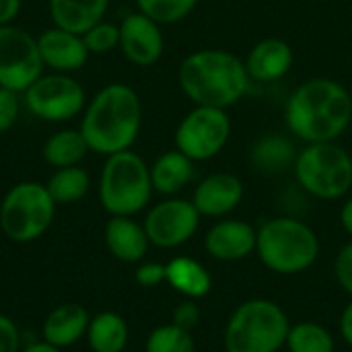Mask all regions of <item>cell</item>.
Here are the masks:
<instances>
[{
    "instance_id": "6da1fadb",
    "label": "cell",
    "mask_w": 352,
    "mask_h": 352,
    "mask_svg": "<svg viewBox=\"0 0 352 352\" xmlns=\"http://www.w3.org/2000/svg\"><path fill=\"white\" fill-rule=\"evenodd\" d=\"M352 122L351 91L328 76L301 82L285 103V124L303 144L334 142Z\"/></svg>"
},
{
    "instance_id": "7a4b0ae2",
    "label": "cell",
    "mask_w": 352,
    "mask_h": 352,
    "mask_svg": "<svg viewBox=\"0 0 352 352\" xmlns=\"http://www.w3.org/2000/svg\"><path fill=\"white\" fill-rule=\"evenodd\" d=\"M142 130V101L126 82L101 87L80 113V132L91 153L109 157L130 151Z\"/></svg>"
},
{
    "instance_id": "3957f363",
    "label": "cell",
    "mask_w": 352,
    "mask_h": 352,
    "mask_svg": "<svg viewBox=\"0 0 352 352\" xmlns=\"http://www.w3.org/2000/svg\"><path fill=\"white\" fill-rule=\"evenodd\" d=\"M177 82L192 105L229 109L248 95L252 78L237 54L221 47H200L182 60Z\"/></svg>"
},
{
    "instance_id": "277c9868",
    "label": "cell",
    "mask_w": 352,
    "mask_h": 352,
    "mask_svg": "<svg viewBox=\"0 0 352 352\" xmlns=\"http://www.w3.org/2000/svg\"><path fill=\"white\" fill-rule=\"evenodd\" d=\"M318 233L295 217H274L258 227L256 254L274 274L295 276L309 270L320 258Z\"/></svg>"
},
{
    "instance_id": "5b68a950",
    "label": "cell",
    "mask_w": 352,
    "mask_h": 352,
    "mask_svg": "<svg viewBox=\"0 0 352 352\" xmlns=\"http://www.w3.org/2000/svg\"><path fill=\"white\" fill-rule=\"evenodd\" d=\"M291 322L287 311L270 299H250L231 314L223 346L225 352H278L287 344Z\"/></svg>"
},
{
    "instance_id": "8992f818",
    "label": "cell",
    "mask_w": 352,
    "mask_h": 352,
    "mask_svg": "<svg viewBox=\"0 0 352 352\" xmlns=\"http://www.w3.org/2000/svg\"><path fill=\"white\" fill-rule=\"evenodd\" d=\"M148 163L130 151L105 157L99 175V202L109 217H134L142 212L153 198Z\"/></svg>"
},
{
    "instance_id": "52a82bcc",
    "label": "cell",
    "mask_w": 352,
    "mask_h": 352,
    "mask_svg": "<svg viewBox=\"0 0 352 352\" xmlns=\"http://www.w3.org/2000/svg\"><path fill=\"white\" fill-rule=\"evenodd\" d=\"M297 184L318 200H340L352 190V155L334 142L305 144L293 163Z\"/></svg>"
},
{
    "instance_id": "ba28073f",
    "label": "cell",
    "mask_w": 352,
    "mask_h": 352,
    "mask_svg": "<svg viewBox=\"0 0 352 352\" xmlns=\"http://www.w3.org/2000/svg\"><path fill=\"white\" fill-rule=\"evenodd\" d=\"M56 206L45 184L19 182L0 202V229L14 243H31L52 227Z\"/></svg>"
},
{
    "instance_id": "9c48e42d",
    "label": "cell",
    "mask_w": 352,
    "mask_h": 352,
    "mask_svg": "<svg viewBox=\"0 0 352 352\" xmlns=\"http://www.w3.org/2000/svg\"><path fill=\"white\" fill-rule=\"evenodd\" d=\"M231 116L221 107L194 105L177 124L173 142L175 148L194 163L214 159L231 138Z\"/></svg>"
},
{
    "instance_id": "30bf717a",
    "label": "cell",
    "mask_w": 352,
    "mask_h": 352,
    "mask_svg": "<svg viewBox=\"0 0 352 352\" xmlns=\"http://www.w3.org/2000/svg\"><path fill=\"white\" fill-rule=\"evenodd\" d=\"M23 105L41 122L62 124L82 113L87 93L72 74L43 72L23 93Z\"/></svg>"
},
{
    "instance_id": "8fae6325",
    "label": "cell",
    "mask_w": 352,
    "mask_h": 352,
    "mask_svg": "<svg viewBox=\"0 0 352 352\" xmlns=\"http://www.w3.org/2000/svg\"><path fill=\"white\" fill-rule=\"evenodd\" d=\"M41 74L37 37L14 23L0 27V87L23 95Z\"/></svg>"
},
{
    "instance_id": "7c38bea8",
    "label": "cell",
    "mask_w": 352,
    "mask_h": 352,
    "mask_svg": "<svg viewBox=\"0 0 352 352\" xmlns=\"http://www.w3.org/2000/svg\"><path fill=\"white\" fill-rule=\"evenodd\" d=\"M200 219L202 217L192 200L169 196L148 208L142 225L151 245L161 250H175L196 235Z\"/></svg>"
},
{
    "instance_id": "4fadbf2b",
    "label": "cell",
    "mask_w": 352,
    "mask_h": 352,
    "mask_svg": "<svg viewBox=\"0 0 352 352\" xmlns=\"http://www.w3.org/2000/svg\"><path fill=\"white\" fill-rule=\"evenodd\" d=\"M163 25L142 14L140 10L130 12L120 23V50L124 58L140 68L153 66L165 52Z\"/></svg>"
},
{
    "instance_id": "5bb4252c",
    "label": "cell",
    "mask_w": 352,
    "mask_h": 352,
    "mask_svg": "<svg viewBox=\"0 0 352 352\" xmlns=\"http://www.w3.org/2000/svg\"><path fill=\"white\" fill-rule=\"evenodd\" d=\"M245 188L239 175L231 171H217L202 177L192 194V202L200 217L225 219L243 200Z\"/></svg>"
},
{
    "instance_id": "9a60e30c",
    "label": "cell",
    "mask_w": 352,
    "mask_h": 352,
    "mask_svg": "<svg viewBox=\"0 0 352 352\" xmlns=\"http://www.w3.org/2000/svg\"><path fill=\"white\" fill-rule=\"evenodd\" d=\"M258 229L243 219H219L204 235V248L219 262H241L256 252Z\"/></svg>"
},
{
    "instance_id": "2e32d148",
    "label": "cell",
    "mask_w": 352,
    "mask_h": 352,
    "mask_svg": "<svg viewBox=\"0 0 352 352\" xmlns=\"http://www.w3.org/2000/svg\"><path fill=\"white\" fill-rule=\"evenodd\" d=\"M37 47L43 68H50V72L72 74L80 70L91 56L82 35L60 29L56 25L43 29L37 35Z\"/></svg>"
},
{
    "instance_id": "e0dca14e",
    "label": "cell",
    "mask_w": 352,
    "mask_h": 352,
    "mask_svg": "<svg viewBox=\"0 0 352 352\" xmlns=\"http://www.w3.org/2000/svg\"><path fill=\"white\" fill-rule=\"evenodd\" d=\"M243 62H245V70L252 82L268 85V82H276L285 78L291 72L295 54L287 39L264 37L250 47Z\"/></svg>"
},
{
    "instance_id": "ac0fdd59",
    "label": "cell",
    "mask_w": 352,
    "mask_h": 352,
    "mask_svg": "<svg viewBox=\"0 0 352 352\" xmlns=\"http://www.w3.org/2000/svg\"><path fill=\"white\" fill-rule=\"evenodd\" d=\"M103 239L109 254L124 264L142 262L151 248L144 225L136 223L134 217H109Z\"/></svg>"
},
{
    "instance_id": "d6986e66",
    "label": "cell",
    "mask_w": 352,
    "mask_h": 352,
    "mask_svg": "<svg viewBox=\"0 0 352 352\" xmlns=\"http://www.w3.org/2000/svg\"><path fill=\"white\" fill-rule=\"evenodd\" d=\"M89 314L78 303H64L54 307L41 326V338L43 342L56 346V349H68L76 344L82 336H87L89 328Z\"/></svg>"
},
{
    "instance_id": "ffe728a7",
    "label": "cell",
    "mask_w": 352,
    "mask_h": 352,
    "mask_svg": "<svg viewBox=\"0 0 352 352\" xmlns=\"http://www.w3.org/2000/svg\"><path fill=\"white\" fill-rule=\"evenodd\" d=\"M148 167L153 190L167 198L177 196L182 190H186L196 175V163L177 148L161 153Z\"/></svg>"
},
{
    "instance_id": "44dd1931",
    "label": "cell",
    "mask_w": 352,
    "mask_h": 352,
    "mask_svg": "<svg viewBox=\"0 0 352 352\" xmlns=\"http://www.w3.org/2000/svg\"><path fill=\"white\" fill-rule=\"evenodd\" d=\"M107 8L109 0H47L52 25L78 35L103 21Z\"/></svg>"
},
{
    "instance_id": "7402d4cb",
    "label": "cell",
    "mask_w": 352,
    "mask_h": 352,
    "mask_svg": "<svg viewBox=\"0 0 352 352\" xmlns=\"http://www.w3.org/2000/svg\"><path fill=\"white\" fill-rule=\"evenodd\" d=\"M165 283L186 299H202L212 289V276L210 272L194 258L177 256L171 262L165 264Z\"/></svg>"
},
{
    "instance_id": "603a6c76",
    "label": "cell",
    "mask_w": 352,
    "mask_h": 352,
    "mask_svg": "<svg viewBox=\"0 0 352 352\" xmlns=\"http://www.w3.org/2000/svg\"><path fill=\"white\" fill-rule=\"evenodd\" d=\"M91 153L80 128H64L47 136L41 148L43 161L52 169H62V167H72L80 165V161Z\"/></svg>"
},
{
    "instance_id": "cb8c5ba5",
    "label": "cell",
    "mask_w": 352,
    "mask_h": 352,
    "mask_svg": "<svg viewBox=\"0 0 352 352\" xmlns=\"http://www.w3.org/2000/svg\"><path fill=\"white\" fill-rule=\"evenodd\" d=\"M128 324L113 311H101L91 318L87 328V342L93 352H124L128 344Z\"/></svg>"
},
{
    "instance_id": "d4e9b609",
    "label": "cell",
    "mask_w": 352,
    "mask_h": 352,
    "mask_svg": "<svg viewBox=\"0 0 352 352\" xmlns=\"http://www.w3.org/2000/svg\"><path fill=\"white\" fill-rule=\"evenodd\" d=\"M297 153L299 151H295V144L289 138L280 134H270V136H262L252 146L250 159L254 167L264 173H280L287 167H293Z\"/></svg>"
},
{
    "instance_id": "484cf974",
    "label": "cell",
    "mask_w": 352,
    "mask_h": 352,
    "mask_svg": "<svg viewBox=\"0 0 352 352\" xmlns=\"http://www.w3.org/2000/svg\"><path fill=\"white\" fill-rule=\"evenodd\" d=\"M45 188L56 204H74V202H80L89 194L91 175L80 165L54 169Z\"/></svg>"
},
{
    "instance_id": "4316f807",
    "label": "cell",
    "mask_w": 352,
    "mask_h": 352,
    "mask_svg": "<svg viewBox=\"0 0 352 352\" xmlns=\"http://www.w3.org/2000/svg\"><path fill=\"white\" fill-rule=\"evenodd\" d=\"M285 346L289 352H334L336 340L326 326L318 322H299L291 326Z\"/></svg>"
},
{
    "instance_id": "83f0119b",
    "label": "cell",
    "mask_w": 352,
    "mask_h": 352,
    "mask_svg": "<svg viewBox=\"0 0 352 352\" xmlns=\"http://www.w3.org/2000/svg\"><path fill=\"white\" fill-rule=\"evenodd\" d=\"M144 352H196V342L192 332L182 330L175 324H165L148 334Z\"/></svg>"
},
{
    "instance_id": "f1b7e54d",
    "label": "cell",
    "mask_w": 352,
    "mask_h": 352,
    "mask_svg": "<svg viewBox=\"0 0 352 352\" xmlns=\"http://www.w3.org/2000/svg\"><path fill=\"white\" fill-rule=\"evenodd\" d=\"M198 0H136V8L159 25H175L192 14Z\"/></svg>"
},
{
    "instance_id": "f546056e",
    "label": "cell",
    "mask_w": 352,
    "mask_h": 352,
    "mask_svg": "<svg viewBox=\"0 0 352 352\" xmlns=\"http://www.w3.org/2000/svg\"><path fill=\"white\" fill-rule=\"evenodd\" d=\"M82 39L87 43L89 54L95 56L109 54L111 50L120 47V25L103 19L97 25H93L87 33H82Z\"/></svg>"
},
{
    "instance_id": "4dcf8cb0",
    "label": "cell",
    "mask_w": 352,
    "mask_h": 352,
    "mask_svg": "<svg viewBox=\"0 0 352 352\" xmlns=\"http://www.w3.org/2000/svg\"><path fill=\"white\" fill-rule=\"evenodd\" d=\"M21 103H23L21 93L0 87V134L8 132L16 124L21 113Z\"/></svg>"
},
{
    "instance_id": "1f68e13d",
    "label": "cell",
    "mask_w": 352,
    "mask_h": 352,
    "mask_svg": "<svg viewBox=\"0 0 352 352\" xmlns=\"http://www.w3.org/2000/svg\"><path fill=\"white\" fill-rule=\"evenodd\" d=\"M200 318H202V309L200 305L194 301V299H184L171 314V324H175L177 328L182 330H188L192 332L198 324H200Z\"/></svg>"
},
{
    "instance_id": "d6a6232c",
    "label": "cell",
    "mask_w": 352,
    "mask_h": 352,
    "mask_svg": "<svg viewBox=\"0 0 352 352\" xmlns=\"http://www.w3.org/2000/svg\"><path fill=\"white\" fill-rule=\"evenodd\" d=\"M334 276L344 293L352 297V241L338 252L334 260Z\"/></svg>"
},
{
    "instance_id": "836d02e7",
    "label": "cell",
    "mask_w": 352,
    "mask_h": 352,
    "mask_svg": "<svg viewBox=\"0 0 352 352\" xmlns=\"http://www.w3.org/2000/svg\"><path fill=\"white\" fill-rule=\"evenodd\" d=\"M165 276H167L165 264H159V262H142L134 272V280L144 289H151V287L165 283Z\"/></svg>"
},
{
    "instance_id": "e575fe53",
    "label": "cell",
    "mask_w": 352,
    "mask_h": 352,
    "mask_svg": "<svg viewBox=\"0 0 352 352\" xmlns=\"http://www.w3.org/2000/svg\"><path fill=\"white\" fill-rule=\"evenodd\" d=\"M0 352H21L19 328L6 316H0Z\"/></svg>"
},
{
    "instance_id": "d590c367",
    "label": "cell",
    "mask_w": 352,
    "mask_h": 352,
    "mask_svg": "<svg viewBox=\"0 0 352 352\" xmlns=\"http://www.w3.org/2000/svg\"><path fill=\"white\" fill-rule=\"evenodd\" d=\"M23 0H0V27L12 25L21 12Z\"/></svg>"
},
{
    "instance_id": "8d00e7d4",
    "label": "cell",
    "mask_w": 352,
    "mask_h": 352,
    "mask_svg": "<svg viewBox=\"0 0 352 352\" xmlns=\"http://www.w3.org/2000/svg\"><path fill=\"white\" fill-rule=\"evenodd\" d=\"M340 336L352 349V299L351 303L342 309V316H340Z\"/></svg>"
},
{
    "instance_id": "74e56055",
    "label": "cell",
    "mask_w": 352,
    "mask_h": 352,
    "mask_svg": "<svg viewBox=\"0 0 352 352\" xmlns=\"http://www.w3.org/2000/svg\"><path fill=\"white\" fill-rule=\"evenodd\" d=\"M340 225L346 231V235L352 237V196H349L340 208Z\"/></svg>"
},
{
    "instance_id": "f35d334b",
    "label": "cell",
    "mask_w": 352,
    "mask_h": 352,
    "mask_svg": "<svg viewBox=\"0 0 352 352\" xmlns=\"http://www.w3.org/2000/svg\"><path fill=\"white\" fill-rule=\"evenodd\" d=\"M21 352H62V351L41 340V342H35V344H31V346L23 349V351H21Z\"/></svg>"
}]
</instances>
